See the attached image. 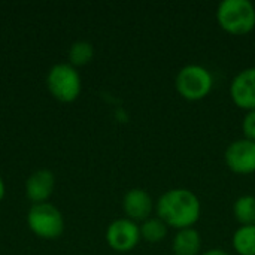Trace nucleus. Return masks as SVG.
I'll use <instances>...</instances> for the list:
<instances>
[{
    "label": "nucleus",
    "instance_id": "obj_1",
    "mask_svg": "<svg viewBox=\"0 0 255 255\" xmlns=\"http://www.w3.org/2000/svg\"><path fill=\"white\" fill-rule=\"evenodd\" d=\"M155 214L178 232L193 227L200 220L202 203L199 196L188 188H170L157 199Z\"/></svg>",
    "mask_w": 255,
    "mask_h": 255
},
{
    "label": "nucleus",
    "instance_id": "obj_2",
    "mask_svg": "<svg viewBox=\"0 0 255 255\" xmlns=\"http://www.w3.org/2000/svg\"><path fill=\"white\" fill-rule=\"evenodd\" d=\"M220 27L235 36L255 28V6L251 0H223L215 12Z\"/></svg>",
    "mask_w": 255,
    "mask_h": 255
},
{
    "label": "nucleus",
    "instance_id": "obj_3",
    "mask_svg": "<svg viewBox=\"0 0 255 255\" xmlns=\"http://www.w3.org/2000/svg\"><path fill=\"white\" fill-rule=\"evenodd\" d=\"M212 72L196 63L182 66L175 78V88L179 96L190 102H199L209 96L214 88Z\"/></svg>",
    "mask_w": 255,
    "mask_h": 255
},
{
    "label": "nucleus",
    "instance_id": "obj_4",
    "mask_svg": "<svg viewBox=\"0 0 255 255\" xmlns=\"http://www.w3.org/2000/svg\"><path fill=\"white\" fill-rule=\"evenodd\" d=\"M46 87L57 100L69 103L81 94L82 79L78 69L70 63H57L48 72Z\"/></svg>",
    "mask_w": 255,
    "mask_h": 255
},
{
    "label": "nucleus",
    "instance_id": "obj_5",
    "mask_svg": "<svg viewBox=\"0 0 255 255\" xmlns=\"http://www.w3.org/2000/svg\"><path fill=\"white\" fill-rule=\"evenodd\" d=\"M28 229L42 239H55L64 230V218L58 208L45 202L34 203L27 214Z\"/></svg>",
    "mask_w": 255,
    "mask_h": 255
},
{
    "label": "nucleus",
    "instance_id": "obj_6",
    "mask_svg": "<svg viewBox=\"0 0 255 255\" xmlns=\"http://www.w3.org/2000/svg\"><path fill=\"white\" fill-rule=\"evenodd\" d=\"M140 241V226L127 217L114 220L106 229V242L117 253H128Z\"/></svg>",
    "mask_w": 255,
    "mask_h": 255
},
{
    "label": "nucleus",
    "instance_id": "obj_7",
    "mask_svg": "<svg viewBox=\"0 0 255 255\" xmlns=\"http://www.w3.org/2000/svg\"><path fill=\"white\" fill-rule=\"evenodd\" d=\"M227 167L238 175L255 173V140L241 137L233 140L224 152Z\"/></svg>",
    "mask_w": 255,
    "mask_h": 255
},
{
    "label": "nucleus",
    "instance_id": "obj_8",
    "mask_svg": "<svg viewBox=\"0 0 255 255\" xmlns=\"http://www.w3.org/2000/svg\"><path fill=\"white\" fill-rule=\"evenodd\" d=\"M230 97L241 109H255V66L245 67L235 75L230 84Z\"/></svg>",
    "mask_w": 255,
    "mask_h": 255
},
{
    "label": "nucleus",
    "instance_id": "obj_9",
    "mask_svg": "<svg viewBox=\"0 0 255 255\" xmlns=\"http://www.w3.org/2000/svg\"><path fill=\"white\" fill-rule=\"evenodd\" d=\"M123 209L127 218L133 221H145L151 217L152 211H155V202L151 194L143 188H131L123 197Z\"/></svg>",
    "mask_w": 255,
    "mask_h": 255
},
{
    "label": "nucleus",
    "instance_id": "obj_10",
    "mask_svg": "<svg viewBox=\"0 0 255 255\" xmlns=\"http://www.w3.org/2000/svg\"><path fill=\"white\" fill-rule=\"evenodd\" d=\"M55 188V176L48 169L31 173L25 181V194L33 203H45Z\"/></svg>",
    "mask_w": 255,
    "mask_h": 255
},
{
    "label": "nucleus",
    "instance_id": "obj_11",
    "mask_svg": "<svg viewBox=\"0 0 255 255\" xmlns=\"http://www.w3.org/2000/svg\"><path fill=\"white\" fill-rule=\"evenodd\" d=\"M172 250L175 255H200L202 254V236L194 229L178 230L172 241Z\"/></svg>",
    "mask_w": 255,
    "mask_h": 255
},
{
    "label": "nucleus",
    "instance_id": "obj_12",
    "mask_svg": "<svg viewBox=\"0 0 255 255\" xmlns=\"http://www.w3.org/2000/svg\"><path fill=\"white\" fill-rule=\"evenodd\" d=\"M232 245L239 255H255V224L236 229L232 238Z\"/></svg>",
    "mask_w": 255,
    "mask_h": 255
},
{
    "label": "nucleus",
    "instance_id": "obj_13",
    "mask_svg": "<svg viewBox=\"0 0 255 255\" xmlns=\"http://www.w3.org/2000/svg\"><path fill=\"white\" fill-rule=\"evenodd\" d=\"M169 226L158 217H149L140 224V238L148 244H158L167 238Z\"/></svg>",
    "mask_w": 255,
    "mask_h": 255
},
{
    "label": "nucleus",
    "instance_id": "obj_14",
    "mask_svg": "<svg viewBox=\"0 0 255 255\" xmlns=\"http://www.w3.org/2000/svg\"><path fill=\"white\" fill-rule=\"evenodd\" d=\"M233 215L241 226L255 224V196L244 194L233 203Z\"/></svg>",
    "mask_w": 255,
    "mask_h": 255
},
{
    "label": "nucleus",
    "instance_id": "obj_15",
    "mask_svg": "<svg viewBox=\"0 0 255 255\" xmlns=\"http://www.w3.org/2000/svg\"><path fill=\"white\" fill-rule=\"evenodd\" d=\"M94 57V46L88 40H76L69 48V63L73 67L88 64Z\"/></svg>",
    "mask_w": 255,
    "mask_h": 255
},
{
    "label": "nucleus",
    "instance_id": "obj_16",
    "mask_svg": "<svg viewBox=\"0 0 255 255\" xmlns=\"http://www.w3.org/2000/svg\"><path fill=\"white\" fill-rule=\"evenodd\" d=\"M242 131H244V137L255 140V109L247 111L242 120Z\"/></svg>",
    "mask_w": 255,
    "mask_h": 255
},
{
    "label": "nucleus",
    "instance_id": "obj_17",
    "mask_svg": "<svg viewBox=\"0 0 255 255\" xmlns=\"http://www.w3.org/2000/svg\"><path fill=\"white\" fill-rule=\"evenodd\" d=\"M200 255H230L226 250L223 248H211L208 251H203Z\"/></svg>",
    "mask_w": 255,
    "mask_h": 255
},
{
    "label": "nucleus",
    "instance_id": "obj_18",
    "mask_svg": "<svg viewBox=\"0 0 255 255\" xmlns=\"http://www.w3.org/2000/svg\"><path fill=\"white\" fill-rule=\"evenodd\" d=\"M4 193H6V187H4L3 178L0 176V202H1V200H3V197H4Z\"/></svg>",
    "mask_w": 255,
    "mask_h": 255
}]
</instances>
